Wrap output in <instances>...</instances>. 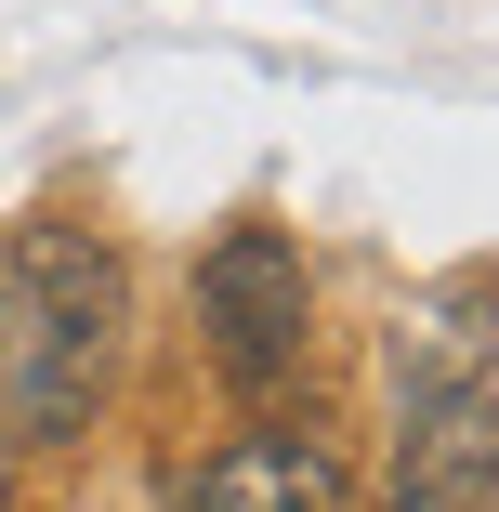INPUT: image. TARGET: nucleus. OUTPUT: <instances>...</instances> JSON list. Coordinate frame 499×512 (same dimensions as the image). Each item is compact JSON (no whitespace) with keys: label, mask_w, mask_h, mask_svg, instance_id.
I'll return each instance as SVG.
<instances>
[{"label":"nucleus","mask_w":499,"mask_h":512,"mask_svg":"<svg viewBox=\"0 0 499 512\" xmlns=\"http://www.w3.org/2000/svg\"><path fill=\"white\" fill-rule=\"evenodd\" d=\"M132 342V263L106 224L27 211L0 237V421L14 447H92Z\"/></svg>","instance_id":"obj_1"},{"label":"nucleus","mask_w":499,"mask_h":512,"mask_svg":"<svg viewBox=\"0 0 499 512\" xmlns=\"http://www.w3.org/2000/svg\"><path fill=\"white\" fill-rule=\"evenodd\" d=\"M447 381H499L486 368V276L460 263L434 302L394 316V394H447Z\"/></svg>","instance_id":"obj_5"},{"label":"nucleus","mask_w":499,"mask_h":512,"mask_svg":"<svg viewBox=\"0 0 499 512\" xmlns=\"http://www.w3.org/2000/svg\"><path fill=\"white\" fill-rule=\"evenodd\" d=\"M14 460H27V447H14V421H0V512H14Z\"/></svg>","instance_id":"obj_6"},{"label":"nucleus","mask_w":499,"mask_h":512,"mask_svg":"<svg viewBox=\"0 0 499 512\" xmlns=\"http://www.w3.org/2000/svg\"><path fill=\"white\" fill-rule=\"evenodd\" d=\"M197 355L237 407H289L316 368V263L276 211H237L197 250Z\"/></svg>","instance_id":"obj_2"},{"label":"nucleus","mask_w":499,"mask_h":512,"mask_svg":"<svg viewBox=\"0 0 499 512\" xmlns=\"http://www.w3.org/2000/svg\"><path fill=\"white\" fill-rule=\"evenodd\" d=\"M368 512H499V381L394 394V447Z\"/></svg>","instance_id":"obj_4"},{"label":"nucleus","mask_w":499,"mask_h":512,"mask_svg":"<svg viewBox=\"0 0 499 512\" xmlns=\"http://www.w3.org/2000/svg\"><path fill=\"white\" fill-rule=\"evenodd\" d=\"M171 512H355V447L329 407H250L184 460Z\"/></svg>","instance_id":"obj_3"}]
</instances>
